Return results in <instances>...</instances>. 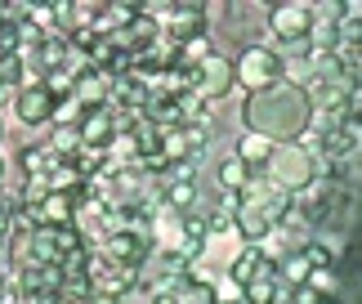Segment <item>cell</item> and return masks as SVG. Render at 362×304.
Returning <instances> with one entry per match:
<instances>
[{
	"mask_svg": "<svg viewBox=\"0 0 362 304\" xmlns=\"http://www.w3.org/2000/svg\"><path fill=\"white\" fill-rule=\"evenodd\" d=\"M170 201H175V206H188V201H192V165H184V170L175 175V184H170Z\"/></svg>",
	"mask_w": 362,
	"mask_h": 304,
	"instance_id": "cell-18",
	"label": "cell"
},
{
	"mask_svg": "<svg viewBox=\"0 0 362 304\" xmlns=\"http://www.w3.org/2000/svg\"><path fill=\"white\" fill-rule=\"evenodd\" d=\"M76 144H81V126H59L54 130V152H59V157H67Z\"/></svg>",
	"mask_w": 362,
	"mask_h": 304,
	"instance_id": "cell-20",
	"label": "cell"
},
{
	"mask_svg": "<svg viewBox=\"0 0 362 304\" xmlns=\"http://www.w3.org/2000/svg\"><path fill=\"white\" fill-rule=\"evenodd\" d=\"M23 81V59L13 54V59H0V90H9V86H18Z\"/></svg>",
	"mask_w": 362,
	"mask_h": 304,
	"instance_id": "cell-21",
	"label": "cell"
},
{
	"mask_svg": "<svg viewBox=\"0 0 362 304\" xmlns=\"http://www.w3.org/2000/svg\"><path fill=\"white\" fill-rule=\"evenodd\" d=\"M273 32L296 45V40H309L313 32V9L309 5H273Z\"/></svg>",
	"mask_w": 362,
	"mask_h": 304,
	"instance_id": "cell-6",
	"label": "cell"
},
{
	"mask_svg": "<svg viewBox=\"0 0 362 304\" xmlns=\"http://www.w3.org/2000/svg\"><path fill=\"white\" fill-rule=\"evenodd\" d=\"M309 112H313V99L300 86H273L264 94H250L246 126L250 134H264V139H296L309 126Z\"/></svg>",
	"mask_w": 362,
	"mask_h": 304,
	"instance_id": "cell-1",
	"label": "cell"
},
{
	"mask_svg": "<svg viewBox=\"0 0 362 304\" xmlns=\"http://www.w3.org/2000/svg\"><path fill=\"white\" fill-rule=\"evenodd\" d=\"M152 304H175V296H161V300H152Z\"/></svg>",
	"mask_w": 362,
	"mask_h": 304,
	"instance_id": "cell-24",
	"label": "cell"
},
{
	"mask_svg": "<svg viewBox=\"0 0 362 304\" xmlns=\"http://www.w3.org/2000/svg\"><path fill=\"white\" fill-rule=\"evenodd\" d=\"M238 157H242L246 165H269V157H273V139H264V134H246V139L238 144Z\"/></svg>",
	"mask_w": 362,
	"mask_h": 304,
	"instance_id": "cell-15",
	"label": "cell"
},
{
	"mask_svg": "<svg viewBox=\"0 0 362 304\" xmlns=\"http://www.w3.org/2000/svg\"><path fill=\"white\" fill-rule=\"evenodd\" d=\"M112 134H117V121H112L107 107H94V112L81 117V144H86V148L99 152L103 144H112Z\"/></svg>",
	"mask_w": 362,
	"mask_h": 304,
	"instance_id": "cell-9",
	"label": "cell"
},
{
	"mask_svg": "<svg viewBox=\"0 0 362 304\" xmlns=\"http://www.w3.org/2000/svg\"><path fill=\"white\" fill-rule=\"evenodd\" d=\"M144 259H148V242L139 238V233H112V238H107V264L134 273Z\"/></svg>",
	"mask_w": 362,
	"mask_h": 304,
	"instance_id": "cell-8",
	"label": "cell"
},
{
	"mask_svg": "<svg viewBox=\"0 0 362 304\" xmlns=\"http://www.w3.org/2000/svg\"><path fill=\"white\" fill-rule=\"evenodd\" d=\"M269 269H273V264L264 259L259 246H246V251L233 259V282H238V286H250V282L259 278V273H269Z\"/></svg>",
	"mask_w": 362,
	"mask_h": 304,
	"instance_id": "cell-10",
	"label": "cell"
},
{
	"mask_svg": "<svg viewBox=\"0 0 362 304\" xmlns=\"http://www.w3.org/2000/svg\"><path fill=\"white\" fill-rule=\"evenodd\" d=\"M152 36H157V23H152L148 13H139L125 32H117V49H125V54H130V49H148Z\"/></svg>",
	"mask_w": 362,
	"mask_h": 304,
	"instance_id": "cell-11",
	"label": "cell"
},
{
	"mask_svg": "<svg viewBox=\"0 0 362 304\" xmlns=\"http://www.w3.org/2000/svg\"><path fill=\"white\" fill-rule=\"evenodd\" d=\"M349 148H354V121H344V126L322 130V152H327V157H344Z\"/></svg>",
	"mask_w": 362,
	"mask_h": 304,
	"instance_id": "cell-16",
	"label": "cell"
},
{
	"mask_svg": "<svg viewBox=\"0 0 362 304\" xmlns=\"http://www.w3.org/2000/svg\"><path fill=\"white\" fill-rule=\"evenodd\" d=\"M72 211H76V197H72V192H49V197L40 201V215H45L54 228H63L67 219H72Z\"/></svg>",
	"mask_w": 362,
	"mask_h": 304,
	"instance_id": "cell-14",
	"label": "cell"
},
{
	"mask_svg": "<svg viewBox=\"0 0 362 304\" xmlns=\"http://www.w3.org/2000/svg\"><path fill=\"white\" fill-rule=\"evenodd\" d=\"M309 269H313V264H309V259H304V251H300V255H291V259H286V269H282V273H286L291 282H304V278H309Z\"/></svg>",
	"mask_w": 362,
	"mask_h": 304,
	"instance_id": "cell-22",
	"label": "cell"
},
{
	"mask_svg": "<svg viewBox=\"0 0 362 304\" xmlns=\"http://www.w3.org/2000/svg\"><path fill=\"white\" fill-rule=\"evenodd\" d=\"M18 40H23V27L18 23H0V59H13L18 54Z\"/></svg>",
	"mask_w": 362,
	"mask_h": 304,
	"instance_id": "cell-17",
	"label": "cell"
},
{
	"mask_svg": "<svg viewBox=\"0 0 362 304\" xmlns=\"http://www.w3.org/2000/svg\"><path fill=\"white\" fill-rule=\"evenodd\" d=\"M76 94H81V99L90 103V112H94V107H99V99H103V76L86 72V76H81V86H76Z\"/></svg>",
	"mask_w": 362,
	"mask_h": 304,
	"instance_id": "cell-19",
	"label": "cell"
},
{
	"mask_svg": "<svg viewBox=\"0 0 362 304\" xmlns=\"http://www.w3.org/2000/svg\"><path fill=\"white\" fill-rule=\"evenodd\" d=\"M233 81H238V67L228 59H219V54H206V59L192 67V86L202 94H224V90H233Z\"/></svg>",
	"mask_w": 362,
	"mask_h": 304,
	"instance_id": "cell-5",
	"label": "cell"
},
{
	"mask_svg": "<svg viewBox=\"0 0 362 304\" xmlns=\"http://www.w3.org/2000/svg\"><path fill=\"white\" fill-rule=\"evenodd\" d=\"M0 296H5V278H0Z\"/></svg>",
	"mask_w": 362,
	"mask_h": 304,
	"instance_id": "cell-25",
	"label": "cell"
},
{
	"mask_svg": "<svg viewBox=\"0 0 362 304\" xmlns=\"http://www.w3.org/2000/svg\"><path fill=\"white\" fill-rule=\"evenodd\" d=\"M45 165H49V157H45V152H36V148H32V152H27V157H23V170H27V175L45 170Z\"/></svg>",
	"mask_w": 362,
	"mask_h": 304,
	"instance_id": "cell-23",
	"label": "cell"
},
{
	"mask_svg": "<svg viewBox=\"0 0 362 304\" xmlns=\"http://www.w3.org/2000/svg\"><path fill=\"white\" fill-rule=\"evenodd\" d=\"M238 81L242 86H250L255 94H264V90H273L277 81H282V59H277L273 49H246L242 54V63H238Z\"/></svg>",
	"mask_w": 362,
	"mask_h": 304,
	"instance_id": "cell-4",
	"label": "cell"
},
{
	"mask_svg": "<svg viewBox=\"0 0 362 304\" xmlns=\"http://www.w3.org/2000/svg\"><path fill=\"white\" fill-rule=\"evenodd\" d=\"M286 211H291V192L286 188H277L273 179H269V184L250 179V188L242 192V201H238V228L246 233L250 242H259L264 233H273L277 224H282Z\"/></svg>",
	"mask_w": 362,
	"mask_h": 304,
	"instance_id": "cell-2",
	"label": "cell"
},
{
	"mask_svg": "<svg viewBox=\"0 0 362 304\" xmlns=\"http://www.w3.org/2000/svg\"><path fill=\"white\" fill-rule=\"evenodd\" d=\"M250 179H255V165H246L238 152L219 165V184H224L228 192H238V197H242V188H250Z\"/></svg>",
	"mask_w": 362,
	"mask_h": 304,
	"instance_id": "cell-12",
	"label": "cell"
},
{
	"mask_svg": "<svg viewBox=\"0 0 362 304\" xmlns=\"http://www.w3.org/2000/svg\"><path fill=\"white\" fill-rule=\"evenodd\" d=\"M269 175H273V184H277V188L296 192V188H309V184H313L317 165H313V157H309L304 148L286 144V148H273V157H269Z\"/></svg>",
	"mask_w": 362,
	"mask_h": 304,
	"instance_id": "cell-3",
	"label": "cell"
},
{
	"mask_svg": "<svg viewBox=\"0 0 362 304\" xmlns=\"http://www.w3.org/2000/svg\"><path fill=\"white\" fill-rule=\"evenodd\" d=\"M54 90L49 86H27L18 90V103H13V112H18L27 126H45V121H54Z\"/></svg>",
	"mask_w": 362,
	"mask_h": 304,
	"instance_id": "cell-7",
	"label": "cell"
},
{
	"mask_svg": "<svg viewBox=\"0 0 362 304\" xmlns=\"http://www.w3.org/2000/svg\"><path fill=\"white\" fill-rule=\"evenodd\" d=\"M246 291V304H277L282 300V282H277V269H269V273H259L250 286H242Z\"/></svg>",
	"mask_w": 362,
	"mask_h": 304,
	"instance_id": "cell-13",
	"label": "cell"
}]
</instances>
